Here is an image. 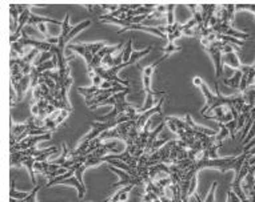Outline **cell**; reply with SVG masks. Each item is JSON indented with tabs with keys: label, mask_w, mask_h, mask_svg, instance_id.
I'll return each mask as SVG.
<instances>
[{
	"label": "cell",
	"mask_w": 255,
	"mask_h": 202,
	"mask_svg": "<svg viewBox=\"0 0 255 202\" xmlns=\"http://www.w3.org/2000/svg\"><path fill=\"white\" fill-rule=\"evenodd\" d=\"M199 40H201L202 48L213 59L214 66H215V77L221 78L223 73H225V68L222 66L223 55L230 54V52H237V51H239V48L238 47L231 46L230 43L221 42V40L219 42H209L205 37H202Z\"/></svg>",
	"instance_id": "obj_2"
},
{
	"label": "cell",
	"mask_w": 255,
	"mask_h": 202,
	"mask_svg": "<svg viewBox=\"0 0 255 202\" xmlns=\"http://www.w3.org/2000/svg\"><path fill=\"white\" fill-rule=\"evenodd\" d=\"M107 46L106 42H98V43H91V44H84V43H79V44H71L68 47L70 50L76 52V54L82 55L87 63V68H90L94 62V59L97 56V54L102 48H105Z\"/></svg>",
	"instance_id": "obj_3"
},
{
	"label": "cell",
	"mask_w": 255,
	"mask_h": 202,
	"mask_svg": "<svg viewBox=\"0 0 255 202\" xmlns=\"http://www.w3.org/2000/svg\"><path fill=\"white\" fill-rule=\"evenodd\" d=\"M222 66H223V68H225V66H227L230 67V68H234L235 70H239V68L242 67V62H241V59H239L237 52H230V54L223 55Z\"/></svg>",
	"instance_id": "obj_4"
},
{
	"label": "cell",
	"mask_w": 255,
	"mask_h": 202,
	"mask_svg": "<svg viewBox=\"0 0 255 202\" xmlns=\"http://www.w3.org/2000/svg\"><path fill=\"white\" fill-rule=\"evenodd\" d=\"M238 9H247V11H251L255 15V4H237L235 5V11H238Z\"/></svg>",
	"instance_id": "obj_6"
},
{
	"label": "cell",
	"mask_w": 255,
	"mask_h": 202,
	"mask_svg": "<svg viewBox=\"0 0 255 202\" xmlns=\"http://www.w3.org/2000/svg\"><path fill=\"white\" fill-rule=\"evenodd\" d=\"M154 50V47H148V48H144L142 51H132V54L130 56V60L126 63H119V64H115V66L110 67V68H105V67H98L95 69H92L91 72H88V74H95L98 77L102 78V81H110V83H118L123 85V87L130 88L131 83L128 80H122L118 73L121 72L123 68L126 67H130L132 64L140 60L142 58H144L146 55H148L151 51Z\"/></svg>",
	"instance_id": "obj_1"
},
{
	"label": "cell",
	"mask_w": 255,
	"mask_h": 202,
	"mask_svg": "<svg viewBox=\"0 0 255 202\" xmlns=\"http://www.w3.org/2000/svg\"><path fill=\"white\" fill-rule=\"evenodd\" d=\"M241 78H242V73L237 70V74H233L231 77H225L222 78V84H226L230 88H235L238 89L239 84H241Z\"/></svg>",
	"instance_id": "obj_5"
}]
</instances>
